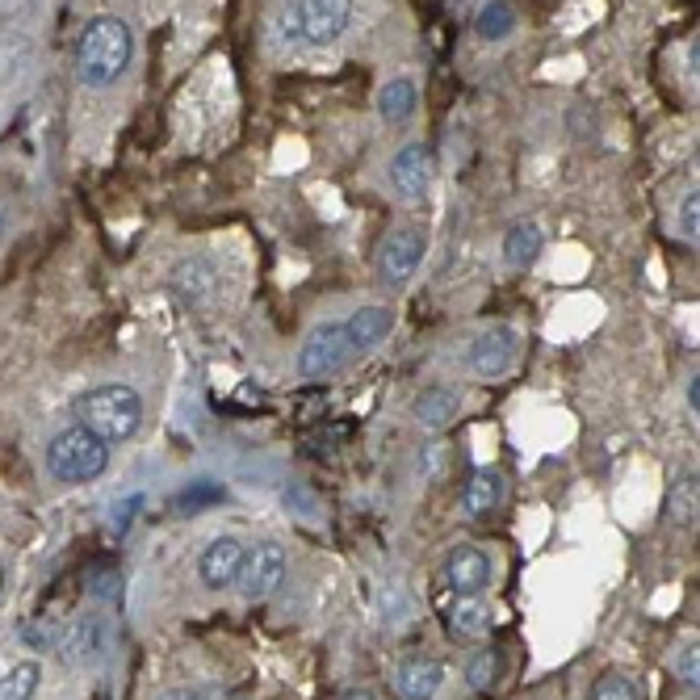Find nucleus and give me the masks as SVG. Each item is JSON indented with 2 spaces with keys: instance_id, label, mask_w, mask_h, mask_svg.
Wrapping results in <instances>:
<instances>
[{
  "instance_id": "nucleus-10",
  "label": "nucleus",
  "mask_w": 700,
  "mask_h": 700,
  "mask_svg": "<svg viewBox=\"0 0 700 700\" xmlns=\"http://www.w3.org/2000/svg\"><path fill=\"white\" fill-rule=\"evenodd\" d=\"M390 185L399 190V197L407 202H420L432 185V151L424 143H407V148L395 151L390 160Z\"/></svg>"
},
{
  "instance_id": "nucleus-12",
  "label": "nucleus",
  "mask_w": 700,
  "mask_h": 700,
  "mask_svg": "<svg viewBox=\"0 0 700 700\" xmlns=\"http://www.w3.org/2000/svg\"><path fill=\"white\" fill-rule=\"evenodd\" d=\"M172 290H176V298H181L185 306H206V302H214V294H218V269H214V260H206V256L181 260V265L172 269Z\"/></svg>"
},
{
  "instance_id": "nucleus-2",
  "label": "nucleus",
  "mask_w": 700,
  "mask_h": 700,
  "mask_svg": "<svg viewBox=\"0 0 700 700\" xmlns=\"http://www.w3.org/2000/svg\"><path fill=\"white\" fill-rule=\"evenodd\" d=\"M80 411V428H88L97 441L106 445H118V441H130L139 424H143V399L139 390L127 383H106L93 386L85 399L76 403Z\"/></svg>"
},
{
  "instance_id": "nucleus-25",
  "label": "nucleus",
  "mask_w": 700,
  "mask_h": 700,
  "mask_svg": "<svg viewBox=\"0 0 700 700\" xmlns=\"http://www.w3.org/2000/svg\"><path fill=\"white\" fill-rule=\"evenodd\" d=\"M692 511H697V474H683L676 483V491H671V516L688 520Z\"/></svg>"
},
{
  "instance_id": "nucleus-27",
  "label": "nucleus",
  "mask_w": 700,
  "mask_h": 700,
  "mask_svg": "<svg viewBox=\"0 0 700 700\" xmlns=\"http://www.w3.org/2000/svg\"><path fill=\"white\" fill-rule=\"evenodd\" d=\"M700 193L692 190L683 202H679V231L688 235V239H697V231H700Z\"/></svg>"
},
{
  "instance_id": "nucleus-9",
  "label": "nucleus",
  "mask_w": 700,
  "mask_h": 700,
  "mask_svg": "<svg viewBox=\"0 0 700 700\" xmlns=\"http://www.w3.org/2000/svg\"><path fill=\"white\" fill-rule=\"evenodd\" d=\"M445 579L457 595H478L491 588L495 562H491V553L478 550V546H457V550L445 558Z\"/></svg>"
},
{
  "instance_id": "nucleus-16",
  "label": "nucleus",
  "mask_w": 700,
  "mask_h": 700,
  "mask_svg": "<svg viewBox=\"0 0 700 700\" xmlns=\"http://www.w3.org/2000/svg\"><path fill=\"white\" fill-rule=\"evenodd\" d=\"M457 411H462V399H457V390H449V386H428L424 395H416V403H411L416 424L432 428V432H441V428L453 424Z\"/></svg>"
},
{
  "instance_id": "nucleus-13",
  "label": "nucleus",
  "mask_w": 700,
  "mask_h": 700,
  "mask_svg": "<svg viewBox=\"0 0 700 700\" xmlns=\"http://www.w3.org/2000/svg\"><path fill=\"white\" fill-rule=\"evenodd\" d=\"M109 625H106V616H97V613H88L80 616L76 625H72V634L64 637V650L72 663H80V667H88V663H101V658L109 655Z\"/></svg>"
},
{
  "instance_id": "nucleus-32",
  "label": "nucleus",
  "mask_w": 700,
  "mask_h": 700,
  "mask_svg": "<svg viewBox=\"0 0 700 700\" xmlns=\"http://www.w3.org/2000/svg\"><path fill=\"white\" fill-rule=\"evenodd\" d=\"M164 700H193V692H169Z\"/></svg>"
},
{
  "instance_id": "nucleus-19",
  "label": "nucleus",
  "mask_w": 700,
  "mask_h": 700,
  "mask_svg": "<svg viewBox=\"0 0 700 700\" xmlns=\"http://www.w3.org/2000/svg\"><path fill=\"white\" fill-rule=\"evenodd\" d=\"M416 101H420L416 85H411L407 76H395V80L383 85V93H378V114H383L386 122H407V118L416 114Z\"/></svg>"
},
{
  "instance_id": "nucleus-30",
  "label": "nucleus",
  "mask_w": 700,
  "mask_h": 700,
  "mask_svg": "<svg viewBox=\"0 0 700 700\" xmlns=\"http://www.w3.org/2000/svg\"><path fill=\"white\" fill-rule=\"evenodd\" d=\"M688 407H692V411H700V383H697V378H692V386H688Z\"/></svg>"
},
{
  "instance_id": "nucleus-20",
  "label": "nucleus",
  "mask_w": 700,
  "mask_h": 700,
  "mask_svg": "<svg viewBox=\"0 0 700 700\" xmlns=\"http://www.w3.org/2000/svg\"><path fill=\"white\" fill-rule=\"evenodd\" d=\"M39 679H43V667H39L34 658H22V663L4 667V676H0V700H34Z\"/></svg>"
},
{
  "instance_id": "nucleus-5",
  "label": "nucleus",
  "mask_w": 700,
  "mask_h": 700,
  "mask_svg": "<svg viewBox=\"0 0 700 700\" xmlns=\"http://www.w3.org/2000/svg\"><path fill=\"white\" fill-rule=\"evenodd\" d=\"M286 574H290V558L281 546L273 541H260L252 550H244V567H239V579H235V592L244 595V600H269V595L281 592V583H286Z\"/></svg>"
},
{
  "instance_id": "nucleus-31",
  "label": "nucleus",
  "mask_w": 700,
  "mask_h": 700,
  "mask_svg": "<svg viewBox=\"0 0 700 700\" xmlns=\"http://www.w3.org/2000/svg\"><path fill=\"white\" fill-rule=\"evenodd\" d=\"M9 223H13V214H9V202H0V235L9 231Z\"/></svg>"
},
{
  "instance_id": "nucleus-18",
  "label": "nucleus",
  "mask_w": 700,
  "mask_h": 700,
  "mask_svg": "<svg viewBox=\"0 0 700 700\" xmlns=\"http://www.w3.org/2000/svg\"><path fill=\"white\" fill-rule=\"evenodd\" d=\"M546 248V235L537 223H511L508 235H504V260H508L511 269H529L532 260L541 256Z\"/></svg>"
},
{
  "instance_id": "nucleus-21",
  "label": "nucleus",
  "mask_w": 700,
  "mask_h": 700,
  "mask_svg": "<svg viewBox=\"0 0 700 700\" xmlns=\"http://www.w3.org/2000/svg\"><path fill=\"white\" fill-rule=\"evenodd\" d=\"M30 55H34V43H30L25 34H18V30H0V85L18 80L22 67L30 64Z\"/></svg>"
},
{
  "instance_id": "nucleus-3",
  "label": "nucleus",
  "mask_w": 700,
  "mask_h": 700,
  "mask_svg": "<svg viewBox=\"0 0 700 700\" xmlns=\"http://www.w3.org/2000/svg\"><path fill=\"white\" fill-rule=\"evenodd\" d=\"M109 466V445L97 441L88 428L72 424L64 428L51 445H46V470L60 478V483H93L101 478Z\"/></svg>"
},
{
  "instance_id": "nucleus-33",
  "label": "nucleus",
  "mask_w": 700,
  "mask_h": 700,
  "mask_svg": "<svg viewBox=\"0 0 700 700\" xmlns=\"http://www.w3.org/2000/svg\"><path fill=\"white\" fill-rule=\"evenodd\" d=\"M344 700H374V697H369V692H348Z\"/></svg>"
},
{
  "instance_id": "nucleus-7",
  "label": "nucleus",
  "mask_w": 700,
  "mask_h": 700,
  "mask_svg": "<svg viewBox=\"0 0 700 700\" xmlns=\"http://www.w3.org/2000/svg\"><path fill=\"white\" fill-rule=\"evenodd\" d=\"M424 256V231L420 227H399L386 235V244L378 248V281L383 286H403L407 277L420 269Z\"/></svg>"
},
{
  "instance_id": "nucleus-11",
  "label": "nucleus",
  "mask_w": 700,
  "mask_h": 700,
  "mask_svg": "<svg viewBox=\"0 0 700 700\" xmlns=\"http://www.w3.org/2000/svg\"><path fill=\"white\" fill-rule=\"evenodd\" d=\"M239 567H244V546H239L235 537H218V541H211V546L202 550V558H197V574H202V583H206L211 592L235 588Z\"/></svg>"
},
{
  "instance_id": "nucleus-34",
  "label": "nucleus",
  "mask_w": 700,
  "mask_h": 700,
  "mask_svg": "<svg viewBox=\"0 0 700 700\" xmlns=\"http://www.w3.org/2000/svg\"><path fill=\"white\" fill-rule=\"evenodd\" d=\"M0 592H4V567H0Z\"/></svg>"
},
{
  "instance_id": "nucleus-15",
  "label": "nucleus",
  "mask_w": 700,
  "mask_h": 700,
  "mask_svg": "<svg viewBox=\"0 0 700 700\" xmlns=\"http://www.w3.org/2000/svg\"><path fill=\"white\" fill-rule=\"evenodd\" d=\"M445 683V667L437 658H407L395 671V692L403 700H432Z\"/></svg>"
},
{
  "instance_id": "nucleus-6",
  "label": "nucleus",
  "mask_w": 700,
  "mask_h": 700,
  "mask_svg": "<svg viewBox=\"0 0 700 700\" xmlns=\"http://www.w3.org/2000/svg\"><path fill=\"white\" fill-rule=\"evenodd\" d=\"M348 362H353V344L344 336V323H327L302 344L298 369H302V378H332Z\"/></svg>"
},
{
  "instance_id": "nucleus-24",
  "label": "nucleus",
  "mask_w": 700,
  "mask_h": 700,
  "mask_svg": "<svg viewBox=\"0 0 700 700\" xmlns=\"http://www.w3.org/2000/svg\"><path fill=\"white\" fill-rule=\"evenodd\" d=\"M466 679H470V688H474V692H491V688H495V679H499V658H495V650H483V655L470 658Z\"/></svg>"
},
{
  "instance_id": "nucleus-29",
  "label": "nucleus",
  "mask_w": 700,
  "mask_h": 700,
  "mask_svg": "<svg viewBox=\"0 0 700 700\" xmlns=\"http://www.w3.org/2000/svg\"><path fill=\"white\" fill-rule=\"evenodd\" d=\"M193 700H235V697L223 692V688H206V692H193Z\"/></svg>"
},
{
  "instance_id": "nucleus-23",
  "label": "nucleus",
  "mask_w": 700,
  "mask_h": 700,
  "mask_svg": "<svg viewBox=\"0 0 700 700\" xmlns=\"http://www.w3.org/2000/svg\"><path fill=\"white\" fill-rule=\"evenodd\" d=\"M474 30H478V39L499 43V39H508L516 30V9L511 4H483L478 18H474Z\"/></svg>"
},
{
  "instance_id": "nucleus-28",
  "label": "nucleus",
  "mask_w": 700,
  "mask_h": 700,
  "mask_svg": "<svg viewBox=\"0 0 700 700\" xmlns=\"http://www.w3.org/2000/svg\"><path fill=\"white\" fill-rule=\"evenodd\" d=\"M697 646H688L683 655H679V663H676V671H679V683H688V688H697Z\"/></svg>"
},
{
  "instance_id": "nucleus-26",
  "label": "nucleus",
  "mask_w": 700,
  "mask_h": 700,
  "mask_svg": "<svg viewBox=\"0 0 700 700\" xmlns=\"http://www.w3.org/2000/svg\"><path fill=\"white\" fill-rule=\"evenodd\" d=\"M592 700H637L634 679H625V676H604V679H600V683L592 688Z\"/></svg>"
},
{
  "instance_id": "nucleus-14",
  "label": "nucleus",
  "mask_w": 700,
  "mask_h": 700,
  "mask_svg": "<svg viewBox=\"0 0 700 700\" xmlns=\"http://www.w3.org/2000/svg\"><path fill=\"white\" fill-rule=\"evenodd\" d=\"M504 495H508V487H504V474H499L495 466H478L466 478V487H462V495H457V499H462V511H466V516L483 520V516H491V511H499Z\"/></svg>"
},
{
  "instance_id": "nucleus-17",
  "label": "nucleus",
  "mask_w": 700,
  "mask_h": 700,
  "mask_svg": "<svg viewBox=\"0 0 700 700\" xmlns=\"http://www.w3.org/2000/svg\"><path fill=\"white\" fill-rule=\"evenodd\" d=\"M390 327H395V311L390 306H362L353 319H344V336L353 344V353L383 344L390 336Z\"/></svg>"
},
{
  "instance_id": "nucleus-22",
  "label": "nucleus",
  "mask_w": 700,
  "mask_h": 700,
  "mask_svg": "<svg viewBox=\"0 0 700 700\" xmlns=\"http://www.w3.org/2000/svg\"><path fill=\"white\" fill-rule=\"evenodd\" d=\"M453 629L466 637H483L491 629V609L478 595H457L453 600Z\"/></svg>"
},
{
  "instance_id": "nucleus-1",
  "label": "nucleus",
  "mask_w": 700,
  "mask_h": 700,
  "mask_svg": "<svg viewBox=\"0 0 700 700\" xmlns=\"http://www.w3.org/2000/svg\"><path fill=\"white\" fill-rule=\"evenodd\" d=\"M134 60V34L122 18H93L76 43V80L88 88H109Z\"/></svg>"
},
{
  "instance_id": "nucleus-4",
  "label": "nucleus",
  "mask_w": 700,
  "mask_h": 700,
  "mask_svg": "<svg viewBox=\"0 0 700 700\" xmlns=\"http://www.w3.org/2000/svg\"><path fill=\"white\" fill-rule=\"evenodd\" d=\"M353 22V4L348 0H302V4H281L277 9V25L286 39L306 46L336 43L340 34Z\"/></svg>"
},
{
  "instance_id": "nucleus-8",
  "label": "nucleus",
  "mask_w": 700,
  "mask_h": 700,
  "mask_svg": "<svg viewBox=\"0 0 700 700\" xmlns=\"http://www.w3.org/2000/svg\"><path fill=\"white\" fill-rule=\"evenodd\" d=\"M516 353H520V340L511 327H491L483 336L470 344V369L478 374V378H504L511 365H516Z\"/></svg>"
}]
</instances>
